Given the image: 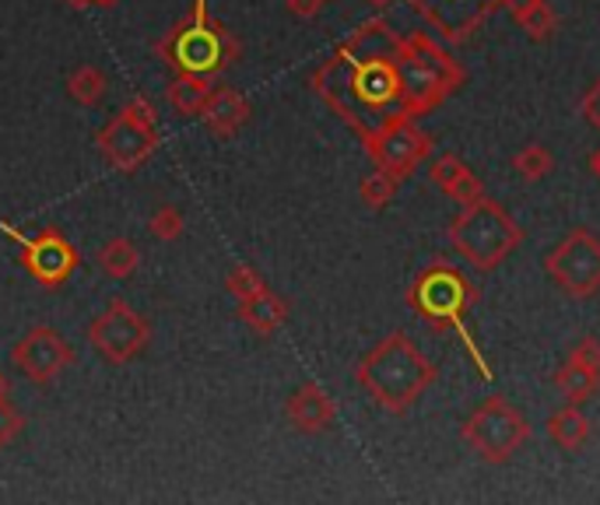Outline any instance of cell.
<instances>
[{
  "label": "cell",
  "mask_w": 600,
  "mask_h": 505,
  "mask_svg": "<svg viewBox=\"0 0 600 505\" xmlns=\"http://www.w3.org/2000/svg\"><path fill=\"white\" fill-rule=\"evenodd\" d=\"M323 4H327V0H289V11L295 14V18L309 22V18H317V14L323 11Z\"/></svg>",
  "instance_id": "cell-31"
},
{
  "label": "cell",
  "mask_w": 600,
  "mask_h": 505,
  "mask_svg": "<svg viewBox=\"0 0 600 505\" xmlns=\"http://www.w3.org/2000/svg\"><path fill=\"white\" fill-rule=\"evenodd\" d=\"M67 8H74V11H85V8H92V0H64Z\"/></svg>",
  "instance_id": "cell-32"
},
{
  "label": "cell",
  "mask_w": 600,
  "mask_h": 505,
  "mask_svg": "<svg viewBox=\"0 0 600 505\" xmlns=\"http://www.w3.org/2000/svg\"><path fill=\"white\" fill-rule=\"evenodd\" d=\"M155 50L176 74H193L204 81L218 78L239 61L235 36L207 14V0H193L187 18L165 39H158Z\"/></svg>",
  "instance_id": "cell-4"
},
{
  "label": "cell",
  "mask_w": 600,
  "mask_h": 505,
  "mask_svg": "<svg viewBox=\"0 0 600 505\" xmlns=\"http://www.w3.org/2000/svg\"><path fill=\"white\" fill-rule=\"evenodd\" d=\"M460 439L477 453L485 464H509L520 445L531 439V422L516 404H509L506 397H485L482 404L471 411V418L460 425Z\"/></svg>",
  "instance_id": "cell-6"
},
{
  "label": "cell",
  "mask_w": 600,
  "mask_h": 505,
  "mask_svg": "<svg viewBox=\"0 0 600 505\" xmlns=\"http://www.w3.org/2000/svg\"><path fill=\"white\" fill-rule=\"evenodd\" d=\"M513 169L520 180H527V183H537V180H545V176L554 169V155L548 152L545 144H527V147H520V152L513 155Z\"/></svg>",
  "instance_id": "cell-24"
},
{
  "label": "cell",
  "mask_w": 600,
  "mask_h": 505,
  "mask_svg": "<svg viewBox=\"0 0 600 505\" xmlns=\"http://www.w3.org/2000/svg\"><path fill=\"white\" fill-rule=\"evenodd\" d=\"M432 147L436 144H432V138L414 120H397L383 133H376V138L366 144V152L372 158V166L386 169L390 176H397L404 183L411 172H418L432 158Z\"/></svg>",
  "instance_id": "cell-11"
},
{
  "label": "cell",
  "mask_w": 600,
  "mask_h": 505,
  "mask_svg": "<svg viewBox=\"0 0 600 505\" xmlns=\"http://www.w3.org/2000/svg\"><path fill=\"white\" fill-rule=\"evenodd\" d=\"M468 81L454 53L436 36H400L386 18L358 25L327 61L312 70L317 92L362 144L397 120H418Z\"/></svg>",
  "instance_id": "cell-1"
},
{
  "label": "cell",
  "mask_w": 600,
  "mask_h": 505,
  "mask_svg": "<svg viewBox=\"0 0 600 505\" xmlns=\"http://www.w3.org/2000/svg\"><path fill=\"white\" fill-rule=\"evenodd\" d=\"M569 359H576L579 365L593 368V373L600 376V337H579L576 348L569 351Z\"/></svg>",
  "instance_id": "cell-29"
},
{
  "label": "cell",
  "mask_w": 600,
  "mask_h": 505,
  "mask_svg": "<svg viewBox=\"0 0 600 505\" xmlns=\"http://www.w3.org/2000/svg\"><path fill=\"white\" fill-rule=\"evenodd\" d=\"M88 340H92V348L106 362L127 365L148 348V340H152V326H148V320L130 302L113 299L106 306V313H99L92 320V326H88Z\"/></svg>",
  "instance_id": "cell-9"
},
{
  "label": "cell",
  "mask_w": 600,
  "mask_h": 505,
  "mask_svg": "<svg viewBox=\"0 0 600 505\" xmlns=\"http://www.w3.org/2000/svg\"><path fill=\"white\" fill-rule=\"evenodd\" d=\"M366 4H372V8H380V11H383V8H394L397 0H366Z\"/></svg>",
  "instance_id": "cell-35"
},
{
  "label": "cell",
  "mask_w": 600,
  "mask_h": 505,
  "mask_svg": "<svg viewBox=\"0 0 600 505\" xmlns=\"http://www.w3.org/2000/svg\"><path fill=\"white\" fill-rule=\"evenodd\" d=\"M225 288H229V295L235 302H246V299H253L260 288H267L264 285V277H260V271L257 267H250V263H239L235 271L225 277Z\"/></svg>",
  "instance_id": "cell-26"
},
{
  "label": "cell",
  "mask_w": 600,
  "mask_h": 505,
  "mask_svg": "<svg viewBox=\"0 0 600 505\" xmlns=\"http://www.w3.org/2000/svg\"><path fill=\"white\" fill-rule=\"evenodd\" d=\"M520 243H523V229L509 218L506 207L492 197L460 207V215L454 218V225H449V246L482 274L502 267L513 257V249Z\"/></svg>",
  "instance_id": "cell-5"
},
{
  "label": "cell",
  "mask_w": 600,
  "mask_h": 505,
  "mask_svg": "<svg viewBox=\"0 0 600 505\" xmlns=\"http://www.w3.org/2000/svg\"><path fill=\"white\" fill-rule=\"evenodd\" d=\"M506 11L513 14V22L534 42H548L554 33H559V18H554V11L548 8V0H509Z\"/></svg>",
  "instance_id": "cell-20"
},
{
  "label": "cell",
  "mask_w": 600,
  "mask_h": 505,
  "mask_svg": "<svg viewBox=\"0 0 600 505\" xmlns=\"http://www.w3.org/2000/svg\"><path fill=\"white\" fill-rule=\"evenodd\" d=\"M11 362L28 383L47 386L74 365V348L67 345L64 334L53 331V326H33V331L11 348Z\"/></svg>",
  "instance_id": "cell-12"
},
{
  "label": "cell",
  "mask_w": 600,
  "mask_h": 505,
  "mask_svg": "<svg viewBox=\"0 0 600 505\" xmlns=\"http://www.w3.org/2000/svg\"><path fill=\"white\" fill-rule=\"evenodd\" d=\"M358 386L390 414H404L418 404L432 383L439 379L436 365H432L422 351L411 345L408 334H390L372 348L355 368Z\"/></svg>",
  "instance_id": "cell-2"
},
{
  "label": "cell",
  "mask_w": 600,
  "mask_h": 505,
  "mask_svg": "<svg viewBox=\"0 0 600 505\" xmlns=\"http://www.w3.org/2000/svg\"><path fill=\"white\" fill-rule=\"evenodd\" d=\"M207 95H212V81L193 78V74H176V81L165 88V102L179 116H201Z\"/></svg>",
  "instance_id": "cell-21"
},
{
  "label": "cell",
  "mask_w": 600,
  "mask_h": 505,
  "mask_svg": "<svg viewBox=\"0 0 600 505\" xmlns=\"http://www.w3.org/2000/svg\"><path fill=\"white\" fill-rule=\"evenodd\" d=\"M138 263H141V252L138 246H133L130 239H110L106 246L99 249V267L106 271L110 277H130L133 271H138Z\"/></svg>",
  "instance_id": "cell-23"
},
{
  "label": "cell",
  "mask_w": 600,
  "mask_h": 505,
  "mask_svg": "<svg viewBox=\"0 0 600 505\" xmlns=\"http://www.w3.org/2000/svg\"><path fill=\"white\" fill-rule=\"evenodd\" d=\"M0 232L22 249L25 271L33 274L42 288H60L74 271H78V263H81L78 249H74L56 229H47L39 235H25L22 229H14L11 221H0Z\"/></svg>",
  "instance_id": "cell-10"
},
{
  "label": "cell",
  "mask_w": 600,
  "mask_h": 505,
  "mask_svg": "<svg viewBox=\"0 0 600 505\" xmlns=\"http://www.w3.org/2000/svg\"><path fill=\"white\" fill-rule=\"evenodd\" d=\"M474 302H477L474 281L463 274L457 263H449V260L429 263L425 271L408 285V306L429 326H436V331H454V334H460L463 345H468V354H471L474 365H477V373L488 379L492 373H488L485 354L477 351L474 337L468 334V313L474 309Z\"/></svg>",
  "instance_id": "cell-3"
},
{
  "label": "cell",
  "mask_w": 600,
  "mask_h": 505,
  "mask_svg": "<svg viewBox=\"0 0 600 505\" xmlns=\"http://www.w3.org/2000/svg\"><path fill=\"white\" fill-rule=\"evenodd\" d=\"M92 4H95V8H116L119 0H92Z\"/></svg>",
  "instance_id": "cell-36"
},
{
  "label": "cell",
  "mask_w": 600,
  "mask_h": 505,
  "mask_svg": "<svg viewBox=\"0 0 600 505\" xmlns=\"http://www.w3.org/2000/svg\"><path fill=\"white\" fill-rule=\"evenodd\" d=\"M446 42H463L482 28L492 14H499L509 0H408Z\"/></svg>",
  "instance_id": "cell-13"
},
{
  "label": "cell",
  "mask_w": 600,
  "mask_h": 505,
  "mask_svg": "<svg viewBox=\"0 0 600 505\" xmlns=\"http://www.w3.org/2000/svg\"><path fill=\"white\" fill-rule=\"evenodd\" d=\"M429 180H432V186H439L446 197L457 200L460 207H468V204L485 197V183L449 152L439 155V158H429Z\"/></svg>",
  "instance_id": "cell-15"
},
{
  "label": "cell",
  "mask_w": 600,
  "mask_h": 505,
  "mask_svg": "<svg viewBox=\"0 0 600 505\" xmlns=\"http://www.w3.org/2000/svg\"><path fill=\"white\" fill-rule=\"evenodd\" d=\"M579 113L587 116V124H590V127H597V130H600V81H597V85L590 88V92H587V99H583Z\"/></svg>",
  "instance_id": "cell-30"
},
{
  "label": "cell",
  "mask_w": 600,
  "mask_h": 505,
  "mask_svg": "<svg viewBox=\"0 0 600 505\" xmlns=\"http://www.w3.org/2000/svg\"><path fill=\"white\" fill-rule=\"evenodd\" d=\"M551 383H554V390L562 393L565 404H576V407L590 404V400L600 393V376L593 373V368L579 365L576 359H565V365L554 373Z\"/></svg>",
  "instance_id": "cell-19"
},
{
  "label": "cell",
  "mask_w": 600,
  "mask_h": 505,
  "mask_svg": "<svg viewBox=\"0 0 600 505\" xmlns=\"http://www.w3.org/2000/svg\"><path fill=\"white\" fill-rule=\"evenodd\" d=\"M239 313H243V323L250 326L257 337H275L284 320H289V302L275 295L271 288H260L253 299L239 302Z\"/></svg>",
  "instance_id": "cell-17"
},
{
  "label": "cell",
  "mask_w": 600,
  "mask_h": 505,
  "mask_svg": "<svg viewBox=\"0 0 600 505\" xmlns=\"http://www.w3.org/2000/svg\"><path fill=\"white\" fill-rule=\"evenodd\" d=\"M545 274L569 299H590L600 292V239L590 229H573L545 257Z\"/></svg>",
  "instance_id": "cell-8"
},
{
  "label": "cell",
  "mask_w": 600,
  "mask_h": 505,
  "mask_svg": "<svg viewBox=\"0 0 600 505\" xmlns=\"http://www.w3.org/2000/svg\"><path fill=\"white\" fill-rule=\"evenodd\" d=\"M22 428H25L22 411L11 407L8 400H0V450H4V445H11L14 439H18Z\"/></svg>",
  "instance_id": "cell-28"
},
{
  "label": "cell",
  "mask_w": 600,
  "mask_h": 505,
  "mask_svg": "<svg viewBox=\"0 0 600 505\" xmlns=\"http://www.w3.org/2000/svg\"><path fill=\"white\" fill-rule=\"evenodd\" d=\"M201 120L207 124V130L218 133V138H232V133L250 120V102L243 92H235V88H212Z\"/></svg>",
  "instance_id": "cell-16"
},
{
  "label": "cell",
  "mask_w": 600,
  "mask_h": 505,
  "mask_svg": "<svg viewBox=\"0 0 600 505\" xmlns=\"http://www.w3.org/2000/svg\"><path fill=\"white\" fill-rule=\"evenodd\" d=\"M590 169H593V176L600 180V147H597V152L590 155Z\"/></svg>",
  "instance_id": "cell-33"
},
{
  "label": "cell",
  "mask_w": 600,
  "mask_h": 505,
  "mask_svg": "<svg viewBox=\"0 0 600 505\" xmlns=\"http://www.w3.org/2000/svg\"><path fill=\"white\" fill-rule=\"evenodd\" d=\"M548 439L559 445L562 453H579L590 442V418L583 414V407L565 404L562 411H554L548 418Z\"/></svg>",
  "instance_id": "cell-18"
},
{
  "label": "cell",
  "mask_w": 600,
  "mask_h": 505,
  "mask_svg": "<svg viewBox=\"0 0 600 505\" xmlns=\"http://www.w3.org/2000/svg\"><path fill=\"white\" fill-rule=\"evenodd\" d=\"M148 229H152L155 239L173 243V239H179V235H183L187 221H183V211H179L176 204H162L158 211L152 215V221H148Z\"/></svg>",
  "instance_id": "cell-27"
},
{
  "label": "cell",
  "mask_w": 600,
  "mask_h": 505,
  "mask_svg": "<svg viewBox=\"0 0 600 505\" xmlns=\"http://www.w3.org/2000/svg\"><path fill=\"white\" fill-rule=\"evenodd\" d=\"M284 418L292 422L295 432L320 436V432H327V428H334L337 404H334V397H330L320 383H303L289 397V404H284Z\"/></svg>",
  "instance_id": "cell-14"
},
{
  "label": "cell",
  "mask_w": 600,
  "mask_h": 505,
  "mask_svg": "<svg viewBox=\"0 0 600 505\" xmlns=\"http://www.w3.org/2000/svg\"><path fill=\"white\" fill-rule=\"evenodd\" d=\"M8 390H11V383H8L4 373H0V400H8Z\"/></svg>",
  "instance_id": "cell-34"
},
{
  "label": "cell",
  "mask_w": 600,
  "mask_h": 505,
  "mask_svg": "<svg viewBox=\"0 0 600 505\" xmlns=\"http://www.w3.org/2000/svg\"><path fill=\"white\" fill-rule=\"evenodd\" d=\"M106 88H110V81H106V74H102L95 64H85V67H78L67 78V92H71V99L78 102V106H85V109H92V106H99L102 99H106Z\"/></svg>",
  "instance_id": "cell-22"
},
{
  "label": "cell",
  "mask_w": 600,
  "mask_h": 505,
  "mask_svg": "<svg viewBox=\"0 0 600 505\" xmlns=\"http://www.w3.org/2000/svg\"><path fill=\"white\" fill-rule=\"evenodd\" d=\"M99 152L116 172H138L158 152V116L144 95H133L99 133Z\"/></svg>",
  "instance_id": "cell-7"
},
{
  "label": "cell",
  "mask_w": 600,
  "mask_h": 505,
  "mask_svg": "<svg viewBox=\"0 0 600 505\" xmlns=\"http://www.w3.org/2000/svg\"><path fill=\"white\" fill-rule=\"evenodd\" d=\"M397 190H400L397 176H390L386 169H372L366 180L358 183V197H362L366 207H372V211H380V207H386L397 197Z\"/></svg>",
  "instance_id": "cell-25"
}]
</instances>
